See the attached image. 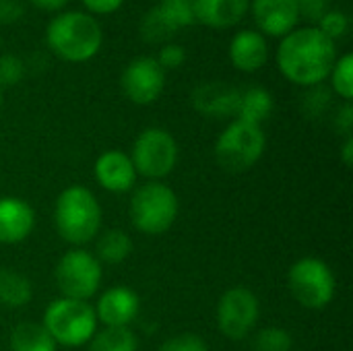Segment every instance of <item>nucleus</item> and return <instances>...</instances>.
<instances>
[{
	"instance_id": "nucleus-29",
	"label": "nucleus",
	"mask_w": 353,
	"mask_h": 351,
	"mask_svg": "<svg viewBox=\"0 0 353 351\" xmlns=\"http://www.w3.org/2000/svg\"><path fill=\"white\" fill-rule=\"evenodd\" d=\"M25 74V64L17 54H0V89L17 85Z\"/></svg>"
},
{
	"instance_id": "nucleus-32",
	"label": "nucleus",
	"mask_w": 353,
	"mask_h": 351,
	"mask_svg": "<svg viewBox=\"0 0 353 351\" xmlns=\"http://www.w3.org/2000/svg\"><path fill=\"white\" fill-rule=\"evenodd\" d=\"M310 91L306 93L304 97V108L306 112L310 114H323L331 101V89H327L325 85H314V87H308Z\"/></svg>"
},
{
	"instance_id": "nucleus-17",
	"label": "nucleus",
	"mask_w": 353,
	"mask_h": 351,
	"mask_svg": "<svg viewBox=\"0 0 353 351\" xmlns=\"http://www.w3.org/2000/svg\"><path fill=\"white\" fill-rule=\"evenodd\" d=\"M230 60L242 72H256L269 60L267 37L256 29H242L230 41Z\"/></svg>"
},
{
	"instance_id": "nucleus-33",
	"label": "nucleus",
	"mask_w": 353,
	"mask_h": 351,
	"mask_svg": "<svg viewBox=\"0 0 353 351\" xmlns=\"http://www.w3.org/2000/svg\"><path fill=\"white\" fill-rule=\"evenodd\" d=\"M298 10H300V19H308V21H321L323 14L327 10H331V0H298Z\"/></svg>"
},
{
	"instance_id": "nucleus-6",
	"label": "nucleus",
	"mask_w": 353,
	"mask_h": 351,
	"mask_svg": "<svg viewBox=\"0 0 353 351\" xmlns=\"http://www.w3.org/2000/svg\"><path fill=\"white\" fill-rule=\"evenodd\" d=\"M267 137L263 126L232 120L215 141V159L230 174L248 172L265 153Z\"/></svg>"
},
{
	"instance_id": "nucleus-11",
	"label": "nucleus",
	"mask_w": 353,
	"mask_h": 351,
	"mask_svg": "<svg viewBox=\"0 0 353 351\" xmlns=\"http://www.w3.org/2000/svg\"><path fill=\"white\" fill-rule=\"evenodd\" d=\"M124 95L137 106H149L159 99L165 87V70L155 56H139L130 60L120 77Z\"/></svg>"
},
{
	"instance_id": "nucleus-28",
	"label": "nucleus",
	"mask_w": 353,
	"mask_h": 351,
	"mask_svg": "<svg viewBox=\"0 0 353 351\" xmlns=\"http://www.w3.org/2000/svg\"><path fill=\"white\" fill-rule=\"evenodd\" d=\"M350 29V17L343 10H327L323 19L319 21V31L325 33L331 41L341 39Z\"/></svg>"
},
{
	"instance_id": "nucleus-9",
	"label": "nucleus",
	"mask_w": 353,
	"mask_h": 351,
	"mask_svg": "<svg viewBox=\"0 0 353 351\" xmlns=\"http://www.w3.org/2000/svg\"><path fill=\"white\" fill-rule=\"evenodd\" d=\"M130 159L137 174L157 182L174 172L178 163V143L165 128H147L137 137Z\"/></svg>"
},
{
	"instance_id": "nucleus-2",
	"label": "nucleus",
	"mask_w": 353,
	"mask_h": 351,
	"mask_svg": "<svg viewBox=\"0 0 353 351\" xmlns=\"http://www.w3.org/2000/svg\"><path fill=\"white\" fill-rule=\"evenodd\" d=\"M46 41L58 58L79 64L91 60L99 52L103 31L93 14L83 10H64L48 23Z\"/></svg>"
},
{
	"instance_id": "nucleus-34",
	"label": "nucleus",
	"mask_w": 353,
	"mask_h": 351,
	"mask_svg": "<svg viewBox=\"0 0 353 351\" xmlns=\"http://www.w3.org/2000/svg\"><path fill=\"white\" fill-rule=\"evenodd\" d=\"M25 14L23 4L19 0H0V23L2 25H12L21 21Z\"/></svg>"
},
{
	"instance_id": "nucleus-39",
	"label": "nucleus",
	"mask_w": 353,
	"mask_h": 351,
	"mask_svg": "<svg viewBox=\"0 0 353 351\" xmlns=\"http://www.w3.org/2000/svg\"><path fill=\"white\" fill-rule=\"evenodd\" d=\"M2 101H4V95H2V89H0V110H2Z\"/></svg>"
},
{
	"instance_id": "nucleus-16",
	"label": "nucleus",
	"mask_w": 353,
	"mask_h": 351,
	"mask_svg": "<svg viewBox=\"0 0 353 351\" xmlns=\"http://www.w3.org/2000/svg\"><path fill=\"white\" fill-rule=\"evenodd\" d=\"M35 225V213L31 205L19 197L0 199V244L23 242Z\"/></svg>"
},
{
	"instance_id": "nucleus-22",
	"label": "nucleus",
	"mask_w": 353,
	"mask_h": 351,
	"mask_svg": "<svg viewBox=\"0 0 353 351\" xmlns=\"http://www.w3.org/2000/svg\"><path fill=\"white\" fill-rule=\"evenodd\" d=\"M97 261L103 265H120L124 263L130 252H132V240L128 234H124L122 230H108L99 236L97 240Z\"/></svg>"
},
{
	"instance_id": "nucleus-7",
	"label": "nucleus",
	"mask_w": 353,
	"mask_h": 351,
	"mask_svg": "<svg viewBox=\"0 0 353 351\" xmlns=\"http://www.w3.org/2000/svg\"><path fill=\"white\" fill-rule=\"evenodd\" d=\"M288 288L300 306L321 310L335 298L337 283L331 267L325 261L316 257H304L290 267Z\"/></svg>"
},
{
	"instance_id": "nucleus-8",
	"label": "nucleus",
	"mask_w": 353,
	"mask_h": 351,
	"mask_svg": "<svg viewBox=\"0 0 353 351\" xmlns=\"http://www.w3.org/2000/svg\"><path fill=\"white\" fill-rule=\"evenodd\" d=\"M101 275H103L101 263L95 259V254L83 248H72L64 252L54 271L56 285L62 298L83 300V302H87L97 294L101 285Z\"/></svg>"
},
{
	"instance_id": "nucleus-26",
	"label": "nucleus",
	"mask_w": 353,
	"mask_h": 351,
	"mask_svg": "<svg viewBox=\"0 0 353 351\" xmlns=\"http://www.w3.org/2000/svg\"><path fill=\"white\" fill-rule=\"evenodd\" d=\"M157 8L178 31L184 27H192L196 23L194 0H161Z\"/></svg>"
},
{
	"instance_id": "nucleus-3",
	"label": "nucleus",
	"mask_w": 353,
	"mask_h": 351,
	"mask_svg": "<svg viewBox=\"0 0 353 351\" xmlns=\"http://www.w3.org/2000/svg\"><path fill=\"white\" fill-rule=\"evenodd\" d=\"M54 223L60 238L72 246L91 242L101 230V207L95 194L77 184L64 188L56 199Z\"/></svg>"
},
{
	"instance_id": "nucleus-15",
	"label": "nucleus",
	"mask_w": 353,
	"mask_h": 351,
	"mask_svg": "<svg viewBox=\"0 0 353 351\" xmlns=\"http://www.w3.org/2000/svg\"><path fill=\"white\" fill-rule=\"evenodd\" d=\"M238 99H240V89L219 81L201 83L199 87H194L190 95L194 110L209 118H232V116L236 118Z\"/></svg>"
},
{
	"instance_id": "nucleus-5",
	"label": "nucleus",
	"mask_w": 353,
	"mask_h": 351,
	"mask_svg": "<svg viewBox=\"0 0 353 351\" xmlns=\"http://www.w3.org/2000/svg\"><path fill=\"white\" fill-rule=\"evenodd\" d=\"M43 329L56 345L81 348L97 333V317L89 302L58 298L43 312Z\"/></svg>"
},
{
	"instance_id": "nucleus-14",
	"label": "nucleus",
	"mask_w": 353,
	"mask_h": 351,
	"mask_svg": "<svg viewBox=\"0 0 353 351\" xmlns=\"http://www.w3.org/2000/svg\"><path fill=\"white\" fill-rule=\"evenodd\" d=\"M95 180L101 188L110 190V192H128L134 188L137 184V170L132 166L130 155L118 151V149H110L103 151L97 159H95Z\"/></svg>"
},
{
	"instance_id": "nucleus-23",
	"label": "nucleus",
	"mask_w": 353,
	"mask_h": 351,
	"mask_svg": "<svg viewBox=\"0 0 353 351\" xmlns=\"http://www.w3.org/2000/svg\"><path fill=\"white\" fill-rule=\"evenodd\" d=\"M89 351H137V337L128 327H103L91 337Z\"/></svg>"
},
{
	"instance_id": "nucleus-37",
	"label": "nucleus",
	"mask_w": 353,
	"mask_h": 351,
	"mask_svg": "<svg viewBox=\"0 0 353 351\" xmlns=\"http://www.w3.org/2000/svg\"><path fill=\"white\" fill-rule=\"evenodd\" d=\"M29 2L41 10H60L68 4V0H29Z\"/></svg>"
},
{
	"instance_id": "nucleus-12",
	"label": "nucleus",
	"mask_w": 353,
	"mask_h": 351,
	"mask_svg": "<svg viewBox=\"0 0 353 351\" xmlns=\"http://www.w3.org/2000/svg\"><path fill=\"white\" fill-rule=\"evenodd\" d=\"M248 10L263 35L283 37L298 27V0H250Z\"/></svg>"
},
{
	"instance_id": "nucleus-24",
	"label": "nucleus",
	"mask_w": 353,
	"mask_h": 351,
	"mask_svg": "<svg viewBox=\"0 0 353 351\" xmlns=\"http://www.w3.org/2000/svg\"><path fill=\"white\" fill-rule=\"evenodd\" d=\"M178 33V29L159 12L157 6L149 8L141 21V37L149 43H168Z\"/></svg>"
},
{
	"instance_id": "nucleus-38",
	"label": "nucleus",
	"mask_w": 353,
	"mask_h": 351,
	"mask_svg": "<svg viewBox=\"0 0 353 351\" xmlns=\"http://www.w3.org/2000/svg\"><path fill=\"white\" fill-rule=\"evenodd\" d=\"M341 159H343L345 168L353 166V137H345L343 147H341Z\"/></svg>"
},
{
	"instance_id": "nucleus-27",
	"label": "nucleus",
	"mask_w": 353,
	"mask_h": 351,
	"mask_svg": "<svg viewBox=\"0 0 353 351\" xmlns=\"http://www.w3.org/2000/svg\"><path fill=\"white\" fill-rule=\"evenodd\" d=\"M252 345H254V351H292L294 339L290 331L281 327H267L256 333Z\"/></svg>"
},
{
	"instance_id": "nucleus-30",
	"label": "nucleus",
	"mask_w": 353,
	"mask_h": 351,
	"mask_svg": "<svg viewBox=\"0 0 353 351\" xmlns=\"http://www.w3.org/2000/svg\"><path fill=\"white\" fill-rule=\"evenodd\" d=\"M159 351H209L205 339H201L194 333H180L176 337H170Z\"/></svg>"
},
{
	"instance_id": "nucleus-31",
	"label": "nucleus",
	"mask_w": 353,
	"mask_h": 351,
	"mask_svg": "<svg viewBox=\"0 0 353 351\" xmlns=\"http://www.w3.org/2000/svg\"><path fill=\"white\" fill-rule=\"evenodd\" d=\"M159 62V66L163 70H174V68H180L186 60V50L180 46V43H174V41H168L159 48V54L155 58Z\"/></svg>"
},
{
	"instance_id": "nucleus-19",
	"label": "nucleus",
	"mask_w": 353,
	"mask_h": 351,
	"mask_svg": "<svg viewBox=\"0 0 353 351\" xmlns=\"http://www.w3.org/2000/svg\"><path fill=\"white\" fill-rule=\"evenodd\" d=\"M273 108H275V101H273L271 91L261 85H252L248 89H240L236 120L263 126V122L273 114Z\"/></svg>"
},
{
	"instance_id": "nucleus-35",
	"label": "nucleus",
	"mask_w": 353,
	"mask_h": 351,
	"mask_svg": "<svg viewBox=\"0 0 353 351\" xmlns=\"http://www.w3.org/2000/svg\"><path fill=\"white\" fill-rule=\"evenodd\" d=\"M122 2L124 0H83L87 10H91L95 14H110V12L118 10L122 6Z\"/></svg>"
},
{
	"instance_id": "nucleus-4",
	"label": "nucleus",
	"mask_w": 353,
	"mask_h": 351,
	"mask_svg": "<svg viewBox=\"0 0 353 351\" xmlns=\"http://www.w3.org/2000/svg\"><path fill=\"white\" fill-rule=\"evenodd\" d=\"M178 211H180V203L176 192L168 184L155 180L139 186L132 192L128 205L132 225L147 236L165 234L174 225Z\"/></svg>"
},
{
	"instance_id": "nucleus-36",
	"label": "nucleus",
	"mask_w": 353,
	"mask_h": 351,
	"mask_svg": "<svg viewBox=\"0 0 353 351\" xmlns=\"http://www.w3.org/2000/svg\"><path fill=\"white\" fill-rule=\"evenodd\" d=\"M337 126L339 130L345 134V137H352V128H353V106L352 101H345L339 112H337Z\"/></svg>"
},
{
	"instance_id": "nucleus-18",
	"label": "nucleus",
	"mask_w": 353,
	"mask_h": 351,
	"mask_svg": "<svg viewBox=\"0 0 353 351\" xmlns=\"http://www.w3.org/2000/svg\"><path fill=\"white\" fill-rule=\"evenodd\" d=\"M250 0H194L196 23L211 29H230L248 12Z\"/></svg>"
},
{
	"instance_id": "nucleus-21",
	"label": "nucleus",
	"mask_w": 353,
	"mask_h": 351,
	"mask_svg": "<svg viewBox=\"0 0 353 351\" xmlns=\"http://www.w3.org/2000/svg\"><path fill=\"white\" fill-rule=\"evenodd\" d=\"M56 341L37 323L17 325L10 333V351H56Z\"/></svg>"
},
{
	"instance_id": "nucleus-20",
	"label": "nucleus",
	"mask_w": 353,
	"mask_h": 351,
	"mask_svg": "<svg viewBox=\"0 0 353 351\" xmlns=\"http://www.w3.org/2000/svg\"><path fill=\"white\" fill-rule=\"evenodd\" d=\"M31 281L12 269H0V304L8 308H21L31 302Z\"/></svg>"
},
{
	"instance_id": "nucleus-25",
	"label": "nucleus",
	"mask_w": 353,
	"mask_h": 351,
	"mask_svg": "<svg viewBox=\"0 0 353 351\" xmlns=\"http://www.w3.org/2000/svg\"><path fill=\"white\" fill-rule=\"evenodd\" d=\"M331 87L333 91L343 99L352 101L353 99V54L347 52L343 56H337L333 68H331Z\"/></svg>"
},
{
	"instance_id": "nucleus-10",
	"label": "nucleus",
	"mask_w": 353,
	"mask_h": 351,
	"mask_svg": "<svg viewBox=\"0 0 353 351\" xmlns=\"http://www.w3.org/2000/svg\"><path fill=\"white\" fill-rule=\"evenodd\" d=\"M261 304L248 288H232L217 302V327L228 339H244L252 333Z\"/></svg>"
},
{
	"instance_id": "nucleus-13",
	"label": "nucleus",
	"mask_w": 353,
	"mask_h": 351,
	"mask_svg": "<svg viewBox=\"0 0 353 351\" xmlns=\"http://www.w3.org/2000/svg\"><path fill=\"white\" fill-rule=\"evenodd\" d=\"M93 310L97 323H101L103 327H128L137 319L141 302L130 288L114 285L99 296L97 306Z\"/></svg>"
},
{
	"instance_id": "nucleus-40",
	"label": "nucleus",
	"mask_w": 353,
	"mask_h": 351,
	"mask_svg": "<svg viewBox=\"0 0 353 351\" xmlns=\"http://www.w3.org/2000/svg\"><path fill=\"white\" fill-rule=\"evenodd\" d=\"M0 43H2V37H0Z\"/></svg>"
},
{
	"instance_id": "nucleus-1",
	"label": "nucleus",
	"mask_w": 353,
	"mask_h": 351,
	"mask_svg": "<svg viewBox=\"0 0 353 351\" xmlns=\"http://www.w3.org/2000/svg\"><path fill=\"white\" fill-rule=\"evenodd\" d=\"M337 60V43L319 27H296L277 46V66L281 74L300 87L323 85Z\"/></svg>"
}]
</instances>
